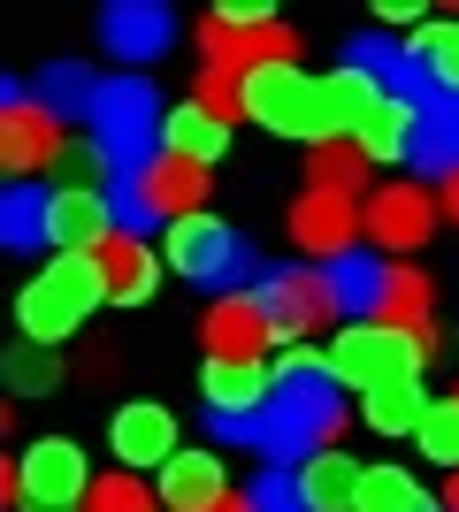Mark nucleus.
Segmentation results:
<instances>
[{
  "mask_svg": "<svg viewBox=\"0 0 459 512\" xmlns=\"http://www.w3.org/2000/svg\"><path fill=\"white\" fill-rule=\"evenodd\" d=\"M345 421H352L345 413V383L329 375V360L284 352V360H276V390H268V406H261V451L268 459L299 467V459H314V451H337Z\"/></svg>",
  "mask_w": 459,
  "mask_h": 512,
  "instance_id": "obj_1",
  "label": "nucleus"
},
{
  "mask_svg": "<svg viewBox=\"0 0 459 512\" xmlns=\"http://www.w3.org/2000/svg\"><path fill=\"white\" fill-rule=\"evenodd\" d=\"M92 306H108V268L100 253H62L54 268L31 276V291L16 299V321H23V344H62L92 321Z\"/></svg>",
  "mask_w": 459,
  "mask_h": 512,
  "instance_id": "obj_2",
  "label": "nucleus"
},
{
  "mask_svg": "<svg viewBox=\"0 0 459 512\" xmlns=\"http://www.w3.org/2000/svg\"><path fill=\"white\" fill-rule=\"evenodd\" d=\"M161 130H169V107L153 100L146 77H100V92H92V146L115 161V176H138L146 161H161Z\"/></svg>",
  "mask_w": 459,
  "mask_h": 512,
  "instance_id": "obj_3",
  "label": "nucleus"
},
{
  "mask_svg": "<svg viewBox=\"0 0 459 512\" xmlns=\"http://www.w3.org/2000/svg\"><path fill=\"white\" fill-rule=\"evenodd\" d=\"M437 352V329H391V321H352L345 337L329 344V375L352 383L360 398L391 383H414L421 360Z\"/></svg>",
  "mask_w": 459,
  "mask_h": 512,
  "instance_id": "obj_4",
  "label": "nucleus"
},
{
  "mask_svg": "<svg viewBox=\"0 0 459 512\" xmlns=\"http://www.w3.org/2000/svg\"><path fill=\"white\" fill-rule=\"evenodd\" d=\"M100 474L85 467V451L69 444V436H39V444L16 451V467H0V490L16 512H77L92 497Z\"/></svg>",
  "mask_w": 459,
  "mask_h": 512,
  "instance_id": "obj_5",
  "label": "nucleus"
},
{
  "mask_svg": "<svg viewBox=\"0 0 459 512\" xmlns=\"http://www.w3.org/2000/svg\"><path fill=\"white\" fill-rule=\"evenodd\" d=\"M161 260H169L184 283L215 291V299H238L245 276H253V245H245L230 222H215V214H184V222H169Z\"/></svg>",
  "mask_w": 459,
  "mask_h": 512,
  "instance_id": "obj_6",
  "label": "nucleus"
},
{
  "mask_svg": "<svg viewBox=\"0 0 459 512\" xmlns=\"http://www.w3.org/2000/svg\"><path fill=\"white\" fill-rule=\"evenodd\" d=\"M291 23L261 16V8H215V16L199 23V62L222 69V77H253L268 62H291Z\"/></svg>",
  "mask_w": 459,
  "mask_h": 512,
  "instance_id": "obj_7",
  "label": "nucleus"
},
{
  "mask_svg": "<svg viewBox=\"0 0 459 512\" xmlns=\"http://www.w3.org/2000/svg\"><path fill=\"white\" fill-rule=\"evenodd\" d=\"M314 85H322V77H306L299 62H268V69H253V77H238L245 115L261 130H276V138H314Z\"/></svg>",
  "mask_w": 459,
  "mask_h": 512,
  "instance_id": "obj_8",
  "label": "nucleus"
},
{
  "mask_svg": "<svg viewBox=\"0 0 459 512\" xmlns=\"http://www.w3.org/2000/svg\"><path fill=\"white\" fill-rule=\"evenodd\" d=\"M62 115L46 100H31V92H0V169H16L23 184H31V169H46V161H62Z\"/></svg>",
  "mask_w": 459,
  "mask_h": 512,
  "instance_id": "obj_9",
  "label": "nucleus"
},
{
  "mask_svg": "<svg viewBox=\"0 0 459 512\" xmlns=\"http://www.w3.org/2000/svg\"><path fill=\"white\" fill-rule=\"evenodd\" d=\"M261 306H268V321H276V337H314V329H329V321L345 314L329 268H276V276L261 283Z\"/></svg>",
  "mask_w": 459,
  "mask_h": 512,
  "instance_id": "obj_10",
  "label": "nucleus"
},
{
  "mask_svg": "<svg viewBox=\"0 0 459 512\" xmlns=\"http://www.w3.org/2000/svg\"><path fill=\"white\" fill-rule=\"evenodd\" d=\"M291 245H299L306 260H322V268H337V260H352V253H368L360 207H352L345 192H306L299 207H291Z\"/></svg>",
  "mask_w": 459,
  "mask_h": 512,
  "instance_id": "obj_11",
  "label": "nucleus"
},
{
  "mask_svg": "<svg viewBox=\"0 0 459 512\" xmlns=\"http://www.w3.org/2000/svg\"><path fill=\"white\" fill-rule=\"evenodd\" d=\"M444 199L429 192V184H383V192H368V207H360V230H368V245H383V253H414L421 237L437 230Z\"/></svg>",
  "mask_w": 459,
  "mask_h": 512,
  "instance_id": "obj_12",
  "label": "nucleus"
},
{
  "mask_svg": "<svg viewBox=\"0 0 459 512\" xmlns=\"http://www.w3.org/2000/svg\"><path fill=\"white\" fill-rule=\"evenodd\" d=\"M391 100V92L375 85L368 69H329L322 85H314V146H337V138H360V123H368L375 107Z\"/></svg>",
  "mask_w": 459,
  "mask_h": 512,
  "instance_id": "obj_13",
  "label": "nucleus"
},
{
  "mask_svg": "<svg viewBox=\"0 0 459 512\" xmlns=\"http://www.w3.org/2000/svg\"><path fill=\"white\" fill-rule=\"evenodd\" d=\"M161 497H169V512H245V497L230 490V467L215 451H176L161 467Z\"/></svg>",
  "mask_w": 459,
  "mask_h": 512,
  "instance_id": "obj_14",
  "label": "nucleus"
},
{
  "mask_svg": "<svg viewBox=\"0 0 459 512\" xmlns=\"http://www.w3.org/2000/svg\"><path fill=\"white\" fill-rule=\"evenodd\" d=\"M199 337H207L215 360H261L268 344H276V321H268L261 291H238V299H215V306H207Z\"/></svg>",
  "mask_w": 459,
  "mask_h": 512,
  "instance_id": "obj_15",
  "label": "nucleus"
},
{
  "mask_svg": "<svg viewBox=\"0 0 459 512\" xmlns=\"http://www.w3.org/2000/svg\"><path fill=\"white\" fill-rule=\"evenodd\" d=\"M345 62L368 69V77L391 92V100H421V107L437 100V77L421 69V54H414V46H398V39H383V31H360V39L345 46Z\"/></svg>",
  "mask_w": 459,
  "mask_h": 512,
  "instance_id": "obj_16",
  "label": "nucleus"
},
{
  "mask_svg": "<svg viewBox=\"0 0 459 512\" xmlns=\"http://www.w3.org/2000/svg\"><path fill=\"white\" fill-rule=\"evenodd\" d=\"M100 46H108L115 62H153V54L176 46V16L161 0H115L108 16H100Z\"/></svg>",
  "mask_w": 459,
  "mask_h": 512,
  "instance_id": "obj_17",
  "label": "nucleus"
},
{
  "mask_svg": "<svg viewBox=\"0 0 459 512\" xmlns=\"http://www.w3.org/2000/svg\"><path fill=\"white\" fill-rule=\"evenodd\" d=\"M108 436H115V459H123L131 474L169 467L176 459V413H161V406H123Z\"/></svg>",
  "mask_w": 459,
  "mask_h": 512,
  "instance_id": "obj_18",
  "label": "nucleus"
},
{
  "mask_svg": "<svg viewBox=\"0 0 459 512\" xmlns=\"http://www.w3.org/2000/svg\"><path fill=\"white\" fill-rule=\"evenodd\" d=\"M268 390H276V375H268L261 360H207V375H199V398H207V413H230V421L261 413V406H268Z\"/></svg>",
  "mask_w": 459,
  "mask_h": 512,
  "instance_id": "obj_19",
  "label": "nucleus"
},
{
  "mask_svg": "<svg viewBox=\"0 0 459 512\" xmlns=\"http://www.w3.org/2000/svg\"><path fill=\"white\" fill-rule=\"evenodd\" d=\"M108 237H123L108 192H69V184L54 192V245H62V253H100Z\"/></svg>",
  "mask_w": 459,
  "mask_h": 512,
  "instance_id": "obj_20",
  "label": "nucleus"
},
{
  "mask_svg": "<svg viewBox=\"0 0 459 512\" xmlns=\"http://www.w3.org/2000/svg\"><path fill=\"white\" fill-rule=\"evenodd\" d=\"M161 146L176 153V161H199V169H215L222 153H230V115H215V107H169V130H161Z\"/></svg>",
  "mask_w": 459,
  "mask_h": 512,
  "instance_id": "obj_21",
  "label": "nucleus"
},
{
  "mask_svg": "<svg viewBox=\"0 0 459 512\" xmlns=\"http://www.w3.org/2000/svg\"><path fill=\"white\" fill-rule=\"evenodd\" d=\"M100 268H108L115 306H146L153 283H161V253H153L146 237H108V245H100Z\"/></svg>",
  "mask_w": 459,
  "mask_h": 512,
  "instance_id": "obj_22",
  "label": "nucleus"
},
{
  "mask_svg": "<svg viewBox=\"0 0 459 512\" xmlns=\"http://www.w3.org/2000/svg\"><path fill=\"white\" fill-rule=\"evenodd\" d=\"M360 482H368V467H352L345 451H314V459H299V490L314 512H360Z\"/></svg>",
  "mask_w": 459,
  "mask_h": 512,
  "instance_id": "obj_23",
  "label": "nucleus"
},
{
  "mask_svg": "<svg viewBox=\"0 0 459 512\" xmlns=\"http://www.w3.org/2000/svg\"><path fill=\"white\" fill-rule=\"evenodd\" d=\"M414 138H421V100H383L368 123H360V153H368L375 169L414 161Z\"/></svg>",
  "mask_w": 459,
  "mask_h": 512,
  "instance_id": "obj_24",
  "label": "nucleus"
},
{
  "mask_svg": "<svg viewBox=\"0 0 459 512\" xmlns=\"http://www.w3.org/2000/svg\"><path fill=\"white\" fill-rule=\"evenodd\" d=\"M0 237H8L16 253L46 245V237H54V192H46V184H16V192L0 199Z\"/></svg>",
  "mask_w": 459,
  "mask_h": 512,
  "instance_id": "obj_25",
  "label": "nucleus"
},
{
  "mask_svg": "<svg viewBox=\"0 0 459 512\" xmlns=\"http://www.w3.org/2000/svg\"><path fill=\"white\" fill-rule=\"evenodd\" d=\"M360 512H444L437 497H429V482L406 467H368V482H360Z\"/></svg>",
  "mask_w": 459,
  "mask_h": 512,
  "instance_id": "obj_26",
  "label": "nucleus"
},
{
  "mask_svg": "<svg viewBox=\"0 0 459 512\" xmlns=\"http://www.w3.org/2000/svg\"><path fill=\"white\" fill-rule=\"evenodd\" d=\"M375 321H391V329H437V321H429V276H414V268L391 260L383 299H375Z\"/></svg>",
  "mask_w": 459,
  "mask_h": 512,
  "instance_id": "obj_27",
  "label": "nucleus"
},
{
  "mask_svg": "<svg viewBox=\"0 0 459 512\" xmlns=\"http://www.w3.org/2000/svg\"><path fill=\"white\" fill-rule=\"evenodd\" d=\"M383 276H391V260H375V253H352V260H337V268H329V283H337V299H345L352 321H375Z\"/></svg>",
  "mask_w": 459,
  "mask_h": 512,
  "instance_id": "obj_28",
  "label": "nucleus"
},
{
  "mask_svg": "<svg viewBox=\"0 0 459 512\" xmlns=\"http://www.w3.org/2000/svg\"><path fill=\"white\" fill-rule=\"evenodd\" d=\"M360 421L375 428V436H421V421H429V406H421V390L414 383H391V390H368L360 398Z\"/></svg>",
  "mask_w": 459,
  "mask_h": 512,
  "instance_id": "obj_29",
  "label": "nucleus"
},
{
  "mask_svg": "<svg viewBox=\"0 0 459 512\" xmlns=\"http://www.w3.org/2000/svg\"><path fill=\"white\" fill-rule=\"evenodd\" d=\"M368 153H360V138H337V146H314V161H306V176H314V192H360L368 184Z\"/></svg>",
  "mask_w": 459,
  "mask_h": 512,
  "instance_id": "obj_30",
  "label": "nucleus"
},
{
  "mask_svg": "<svg viewBox=\"0 0 459 512\" xmlns=\"http://www.w3.org/2000/svg\"><path fill=\"white\" fill-rule=\"evenodd\" d=\"M245 512H314L299 490V467H284V459H268L253 482H245Z\"/></svg>",
  "mask_w": 459,
  "mask_h": 512,
  "instance_id": "obj_31",
  "label": "nucleus"
},
{
  "mask_svg": "<svg viewBox=\"0 0 459 512\" xmlns=\"http://www.w3.org/2000/svg\"><path fill=\"white\" fill-rule=\"evenodd\" d=\"M406 46L421 54V69L437 77L444 100H459V23H429V31H421V39H406Z\"/></svg>",
  "mask_w": 459,
  "mask_h": 512,
  "instance_id": "obj_32",
  "label": "nucleus"
},
{
  "mask_svg": "<svg viewBox=\"0 0 459 512\" xmlns=\"http://www.w3.org/2000/svg\"><path fill=\"white\" fill-rule=\"evenodd\" d=\"M92 92H100V77H85L77 62H54V69L39 77V100L54 107V115H69V107H77V115H92Z\"/></svg>",
  "mask_w": 459,
  "mask_h": 512,
  "instance_id": "obj_33",
  "label": "nucleus"
},
{
  "mask_svg": "<svg viewBox=\"0 0 459 512\" xmlns=\"http://www.w3.org/2000/svg\"><path fill=\"white\" fill-rule=\"evenodd\" d=\"M54 383H62V360H54L46 344H16V352H8V390H16V398H39V390H54Z\"/></svg>",
  "mask_w": 459,
  "mask_h": 512,
  "instance_id": "obj_34",
  "label": "nucleus"
},
{
  "mask_svg": "<svg viewBox=\"0 0 459 512\" xmlns=\"http://www.w3.org/2000/svg\"><path fill=\"white\" fill-rule=\"evenodd\" d=\"M421 451H429V467H452L459 474V390L429 406V421H421Z\"/></svg>",
  "mask_w": 459,
  "mask_h": 512,
  "instance_id": "obj_35",
  "label": "nucleus"
},
{
  "mask_svg": "<svg viewBox=\"0 0 459 512\" xmlns=\"http://www.w3.org/2000/svg\"><path fill=\"white\" fill-rule=\"evenodd\" d=\"M85 512H153V490L138 482L131 467H115V474H100V482H92Z\"/></svg>",
  "mask_w": 459,
  "mask_h": 512,
  "instance_id": "obj_36",
  "label": "nucleus"
},
{
  "mask_svg": "<svg viewBox=\"0 0 459 512\" xmlns=\"http://www.w3.org/2000/svg\"><path fill=\"white\" fill-rule=\"evenodd\" d=\"M199 107H215V115H230L238 123L245 115V92H238V77H222V69H199V92H192Z\"/></svg>",
  "mask_w": 459,
  "mask_h": 512,
  "instance_id": "obj_37",
  "label": "nucleus"
},
{
  "mask_svg": "<svg viewBox=\"0 0 459 512\" xmlns=\"http://www.w3.org/2000/svg\"><path fill=\"white\" fill-rule=\"evenodd\" d=\"M437 199H444V214H452V222H459V169H452V176H444V184H437Z\"/></svg>",
  "mask_w": 459,
  "mask_h": 512,
  "instance_id": "obj_38",
  "label": "nucleus"
},
{
  "mask_svg": "<svg viewBox=\"0 0 459 512\" xmlns=\"http://www.w3.org/2000/svg\"><path fill=\"white\" fill-rule=\"evenodd\" d=\"M444 512H459V474H452V490H444Z\"/></svg>",
  "mask_w": 459,
  "mask_h": 512,
  "instance_id": "obj_39",
  "label": "nucleus"
}]
</instances>
